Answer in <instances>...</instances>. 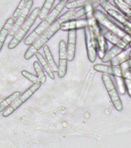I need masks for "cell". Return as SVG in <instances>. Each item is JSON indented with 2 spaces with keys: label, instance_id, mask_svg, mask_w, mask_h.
I'll return each mask as SVG.
<instances>
[{
  "label": "cell",
  "instance_id": "6da1fadb",
  "mask_svg": "<svg viewBox=\"0 0 131 148\" xmlns=\"http://www.w3.org/2000/svg\"><path fill=\"white\" fill-rule=\"evenodd\" d=\"M76 11L74 9H69L68 11L62 14L60 17H57L56 20L54 21L52 24L46 29L45 31H44L40 36L29 46L26 52L25 53L24 58L25 60H29L35 55L37 52H38L39 49H41L47 42L48 40H50L51 38L56 33L59 29H61L62 23L66 22V21L71 19Z\"/></svg>",
  "mask_w": 131,
  "mask_h": 148
},
{
  "label": "cell",
  "instance_id": "7a4b0ae2",
  "mask_svg": "<svg viewBox=\"0 0 131 148\" xmlns=\"http://www.w3.org/2000/svg\"><path fill=\"white\" fill-rule=\"evenodd\" d=\"M68 2V0H60L59 2L55 5V8L48 14V16L44 19H42L41 23L34 28V29L24 39L23 43L25 44V46H31L41 36V33L44 31H45L46 29H48L52 24L54 21L56 20L59 14L61 12L64 8H65Z\"/></svg>",
  "mask_w": 131,
  "mask_h": 148
},
{
  "label": "cell",
  "instance_id": "3957f363",
  "mask_svg": "<svg viewBox=\"0 0 131 148\" xmlns=\"http://www.w3.org/2000/svg\"><path fill=\"white\" fill-rule=\"evenodd\" d=\"M93 16L96 18V19L98 21L100 25L106 28L107 29L110 30L113 34L119 37L120 39H125L127 42H130V46H131V35L126 32L122 27L119 26L117 23H115L113 20H111L107 14L104 13L101 10L96 9L92 12Z\"/></svg>",
  "mask_w": 131,
  "mask_h": 148
},
{
  "label": "cell",
  "instance_id": "277c9868",
  "mask_svg": "<svg viewBox=\"0 0 131 148\" xmlns=\"http://www.w3.org/2000/svg\"><path fill=\"white\" fill-rule=\"evenodd\" d=\"M40 10H41V8L36 7L30 13L29 16H28L27 18L24 22V23L21 25L20 28L18 29L16 34L14 35V36L11 38L9 43L8 44V49H14L18 46V45L22 41L24 37H25L28 32L29 31L30 29L32 28V25L35 22L36 18L38 17Z\"/></svg>",
  "mask_w": 131,
  "mask_h": 148
},
{
  "label": "cell",
  "instance_id": "5b68a950",
  "mask_svg": "<svg viewBox=\"0 0 131 148\" xmlns=\"http://www.w3.org/2000/svg\"><path fill=\"white\" fill-rule=\"evenodd\" d=\"M100 5L103 8L108 16L117 21L126 32L131 35V21L122 13L115 5H113L109 0H100Z\"/></svg>",
  "mask_w": 131,
  "mask_h": 148
},
{
  "label": "cell",
  "instance_id": "8992f818",
  "mask_svg": "<svg viewBox=\"0 0 131 148\" xmlns=\"http://www.w3.org/2000/svg\"><path fill=\"white\" fill-rule=\"evenodd\" d=\"M41 84H42V83H41V81H39L38 83H33L32 86H30L28 88L25 92H22L12 103H11L10 106H8L2 112V116L3 117H8L9 116L11 115V113L15 112L18 107H20L24 103H25L28 99H30L34 92H36L37 90L41 86Z\"/></svg>",
  "mask_w": 131,
  "mask_h": 148
},
{
  "label": "cell",
  "instance_id": "52a82bcc",
  "mask_svg": "<svg viewBox=\"0 0 131 148\" xmlns=\"http://www.w3.org/2000/svg\"><path fill=\"white\" fill-rule=\"evenodd\" d=\"M101 79L103 81V83L105 86L106 90L107 91V93L110 98V100L112 102L114 108L117 111H122L123 110V104L120 98L119 92L117 90V88L114 86V83L113 82L112 78L110 75L106 73H103L101 76Z\"/></svg>",
  "mask_w": 131,
  "mask_h": 148
},
{
  "label": "cell",
  "instance_id": "ba28073f",
  "mask_svg": "<svg viewBox=\"0 0 131 148\" xmlns=\"http://www.w3.org/2000/svg\"><path fill=\"white\" fill-rule=\"evenodd\" d=\"M84 29L85 44L87 49V58L90 62H94L97 57V47L96 38L94 36L92 28L88 25Z\"/></svg>",
  "mask_w": 131,
  "mask_h": 148
},
{
  "label": "cell",
  "instance_id": "9c48e42d",
  "mask_svg": "<svg viewBox=\"0 0 131 148\" xmlns=\"http://www.w3.org/2000/svg\"><path fill=\"white\" fill-rule=\"evenodd\" d=\"M68 56H67V44L64 39H61L58 44V69L57 76L59 78H64L67 73L68 68Z\"/></svg>",
  "mask_w": 131,
  "mask_h": 148
},
{
  "label": "cell",
  "instance_id": "30bf717a",
  "mask_svg": "<svg viewBox=\"0 0 131 148\" xmlns=\"http://www.w3.org/2000/svg\"><path fill=\"white\" fill-rule=\"evenodd\" d=\"M33 4H34L33 0H27V2L25 3V5L24 6V9H22V11L21 12L19 16L17 17V19L14 22L13 25H12L11 29H10L9 32V36L13 37L14 35L16 34V32L18 31V29L20 28L21 25L24 23L25 19L27 18L28 15L29 14L30 10L32 9Z\"/></svg>",
  "mask_w": 131,
  "mask_h": 148
},
{
  "label": "cell",
  "instance_id": "8fae6325",
  "mask_svg": "<svg viewBox=\"0 0 131 148\" xmlns=\"http://www.w3.org/2000/svg\"><path fill=\"white\" fill-rule=\"evenodd\" d=\"M129 46H130L129 42H127L125 39H120L119 42H117V43L114 44L110 49H108L104 56L101 59V62H110L113 58L118 55L120 53H121L122 51H124Z\"/></svg>",
  "mask_w": 131,
  "mask_h": 148
},
{
  "label": "cell",
  "instance_id": "7c38bea8",
  "mask_svg": "<svg viewBox=\"0 0 131 148\" xmlns=\"http://www.w3.org/2000/svg\"><path fill=\"white\" fill-rule=\"evenodd\" d=\"M89 25L88 18L84 16L82 18H71L69 20L62 23L61 26V31H69V30H78L84 29Z\"/></svg>",
  "mask_w": 131,
  "mask_h": 148
},
{
  "label": "cell",
  "instance_id": "4fadbf2b",
  "mask_svg": "<svg viewBox=\"0 0 131 148\" xmlns=\"http://www.w3.org/2000/svg\"><path fill=\"white\" fill-rule=\"evenodd\" d=\"M76 43H77V30H69L67 42V56L68 62L73 61L75 57Z\"/></svg>",
  "mask_w": 131,
  "mask_h": 148
},
{
  "label": "cell",
  "instance_id": "5bb4252c",
  "mask_svg": "<svg viewBox=\"0 0 131 148\" xmlns=\"http://www.w3.org/2000/svg\"><path fill=\"white\" fill-rule=\"evenodd\" d=\"M95 71L99 72L101 73H106L112 76L113 77H122L123 69L120 66H108L106 64H100L97 63L93 66Z\"/></svg>",
  "mask_w": 131,
  "mask_h": 148
},
{
  "label": "cell",
  "instance_id": "9a60e30c",
  "mask_svg": "<svg viewBox=\"0 0 131 148\" xmlns=\"http://www.w3.org/2000/svg\"><path fill=\"white\" fill-rule=\"evenodd\" d=\"M14 22H15V18L11 16L9 17L5 23L2 27L1 30H0V51L2 49V46L4 45V42L6 39L7 36H9V32L11 29V26L13 25Z\"/></svg>",
  "mask_w": 131,
  "mask_h": 148
},
{
  "label": "cell",
  "instance_id": "2e32d148",
  "mask_svg": "<svg viewBox=\"0 0 131 148\" xmlns=\"http://www.w3.org/2000/svg\"><path fill=\"white\" fill-rule=\"evenodd\" d=\"M98 6H100V2H93V3L87 5H85V6L82 7L81 9H79L78 11H76V12L71 18H79L84 17L88 13L92 12L94 9H97Z\"/></svg>",
  "mask_w": 131,
  "mask_h": 148
},
{
  "label": "cell",
  "instance_id": "e0dca14e",
  "mask_svg": "<svg viewBox=\"0 0 131 148\" xmlns=\"http://www.w3.org/2000/svg\"><path fill=\"white\" fill-rule=\"evenodd\" d=\"M131 47L130 46L122 51L121 53H120L118 55H117L115 57H113L112 60H110V65L113 66H119L120 65L123 63L124 62L129 60V54H130V51Z\"/></svg>",
  "mask_w": 131,
  "mask_h": 148
},
{
  "label": "cell",
  "instance_id": "ac0fdd59",
  "mask_svg": "<svg viewBox=\"0 0 131 148\" xmlns=\"http://www.w3.org/2000/svg\"><path fill=\"white\" fill-rule=\"evenodd\" d=\"M34 56H36L38 61L39 63L41 64V66H42L44 70L47 73L48 76H49L51 79H55V73H54V71L52 70V69L51 68L50 65L48 64V62H47V60H46L45 58L43 56H42V54H41V53H39V52H37Z\"/></svg>",
  "mask_w": 131,
  "mask_h": 148
},
{
  "label": "cell",
  "instance_id": "d6986e66",
  "mask_svg": "<svg viewBox=\"0 0 131 148\" xmlns=\"http://www.w3.org/2000/svg\"><path fill=\"white\" fill-rule=\"evenodd\" d=\"M100 0H72L67 2L66 6L68 9H75L78 8H82L88 4L93 3V2H99Z\"/></svg>",
  "mask_w": 131,
  "mask_h": 148
},
{
  "label": "cell",
  "instance_id": "ffe728a7",
  "mask_svg": "<svg viewBox=\"0 0 131 148\" xmlns=\"http://www.w3.org/2000/svg\"><path fill=\"white\" fill-rule=\"evenodd\" d=\"M42 48H43V51L44 53H45V56L46 60H47V62H48V64L50 65L51 68L52 69L54 73H57L58 67H57V63H56V62L55 61V59H54L52 54H51L50 48H49L48 45H46V44L42 47Z\"/></svg>",
  "mask_w": 131,
  "mask_h": 148
},
{
  "label": "cell",
  "instance_id": "44dd1931",
  "mask_svg": "<svg viewBox=\"0 0 131 148\" xmlns=\"http://www.w3.org/2000/svg\"><path fill=\"white\" fill-rule=\"evenodd\" d=\"M20 95V91H16V92H12L11 95H9V97H7L2 101L0 102V113L3 112L8 106H10L11 103H12Z\"/></svg>",
  "mask_w": 131,
  "mask_h": 148
},
{
  "label": "cell",
  "instance_id": "7402d4cb",
  "mask_svg": "<svg viewBox=\"0 0 131 148\" xmlns=\"http://www.w3.org/2000/svg\"><path fill=\"white\" fill-rule=\"evenodd\" d=\"M113 2L117 9L121 12L122 13L129 18V20L131 21V8L128 6L123 0H113Z\"/></svg>",
  "mask_w": 131,
  "mask_h": 148
},
{
  "label": "cell",
  "instance_id": "603a6c76",
  "mask_svg": "<svg viewBox=\"0 0 131 148\" xmlns=\"http://www.w3.org/2000/svg\"><path fill=\"white\" fill-rule=\"evenodd\" d=\"M100 29H101V33H102V35L103 36V37L105 38L106 40L108 42H110V43H112L113 45L116 44L117 42L120 41V39H120L117 36L113 34L112 32H110V30L107 29L106 28H104L101 25H100Z\"/></svg>",
  "mask_w": 131,
  "mask_h": 148
},
{
  "label": "cell",
  "instance_id": "cb8c5ba5",
  "mask_svg": "<svg viewBox=\"0 0 131 148\" xmlns=\"http://www.w3.org/2000/svg\"><path fill=\"white\" fill-rule=\"evenodd\" d=\"M55 0H45L44 2L43 5L41 8L40 12H39L38 18L42 20L48 16V14L51 12V9L52 8L53 5L55 3Z\"/></svg>",
  "mask_w": 131,
  "mask_h": 148
},
{
  "label": "cell",
  "instance_id": "d4e9b609",
  "mask_svg": "<svg viewBox=\"0 0 131 148\" xmlns=\"http://www.w3.org/2000/svg\"><path fill=\"white\" fill-rule=\"evenodd\" d=\"M33 67H34V69L35 73L37 74V76L38 77L40 81H41L42 83H45L46 82V76L45 74V72H44L43 69H42V66H41V64L39 63L38 61H34L33 62Z\"/></svg>",
  "mask_w": 131,
  "mask_h": 148
},
{
  "label": "cell",
  "instance_id": "484cf974",
  "mask_svg": "<svg viewBox=\"0 0 131 148\" xmlns=\"http://www.w3.org/2000/svg\"><path fill=\"white\" fill-rule=\"evenodd\" d=\"M116 83H117V90L120 94L124 95L126 92V85H125V79L124 77H114Z\"/></svg>",
  "mask_w": 131,
  "mask_h": 148
},
{
  "label": "cell",
  "instance_id": "4316f807",
  "mask_svg": "<svg viewBox=\"0 0 131 148\" xmlns=\"http://www.w3.org/2000/svg\"><path fill=\"white\" fill-rule=\"evenodd\" d=\"M21 74H22L25 78L27 79L28 80L31 81V82L33 83H38V82L40 81V79H39V78L38 76L34 75V74L31 73H29V72L27 71V70H22V71L21 72Z\"/></svg>",
  "mask_w": 131,
  "mask_h": 148
},
{
  "label": "cell",
  "instance_id": "83f0119b",
  "mask_svg": "<svg viewBox=\"0 0 131 148\" xmlns=\"http://www.w3.org/2000/svg\"><path fill=\"white\" fill-rule=\"evenodd\" d=\"M25 3H26V1L25 0H20V2H18V6L16 7V10L14 11L13 14H12V17L14 18H17L19 14L21 13V12L22 11V9H24V6L25 5Z\"/></svg>",
  "mask_w": 131,
  "mask_h": 148
},
{
  "label": "cell",
  "instance_id": "f1b7e54d",
  "mask_svg": "<svg viewBox=\"0 0 131 148\" xmlns=\"http://www.w3.org/2000/svg\"><path fill=\"white\" fill-rule=\"evenodd\" d=\"M122 69H131V60H128L124 62L119 66Z\"/></svg>",
  "mask_w": 131,
  "mask_h": 148
},
{
  "label": "cell",
  "instance_id": "f546056e",
  "mask_svg": "<svg viewBox=\"0 0 131 148\" xmlns=\"http://www.w3.org/2000/svg\"><path fill=\"white\" fill-rule=\"evenodd\" d=\"M125 79V85H126V92L128 93L129 97L131 98V80L128 79Z\"/></svg>",
  "mask_w": 131,
  "mask_h": 148
},
{
  "label": "cell",
  "instance_id": "4dcf8cb0",
  "mask_svg": "<svg viewBox=\"0 0 131 148\" xmlns=\"http://www.w3.org/2000/svg\"><path fill=\"white\" fill-rule=\"evenodd\" d=\"M122 77L124 79H128L131 80V69H123Z\"/></svg>",
  "mask_w": 131,
  "mask_h": 148
},
{
  "label": "cell",
  "instance_id": "1f68e13d",
  "mask_svg": "<svg viewBox=\"0 0 131 148\" xmlns=\"http://www.w3.org/2000/svg\"><path fill=\"white\" fill-rule=\"evenodd\" d=\"M123 1H124L128 6H130L131 8V0H123Z\"/></svg>",
  "mask_w": 131,
  "mask_h": 148
}]
</instances>
